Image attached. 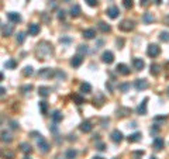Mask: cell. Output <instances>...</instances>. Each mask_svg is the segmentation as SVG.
Instances as JSON below:
<instances>
[{
	"mask_svg": "<svg viewBox=\"0 0 169 159\" xmlns=\"http://www.w3.org/2000/svg\"><path fill=\"white\" fill-rule=\"evenodd\" d=\"M31 89H33V86L31 85H24L23 87H21V92H23V93H27V92H30Z\"/></svg>",
	"mask_w": 169,
	"mask_h": 159,
	"instance_id": "cell-43",
	"label": "cell"
},
{
	"mask_svg": "<svg viewBox=\"0 0 169 159\" xmlns=\"http://www.w3.org/2000/svg\"><path fill=\"white\" fill-rule=\"evenodd\" d=\"M142 21H144L145 24H151V23L154 21L152 13H144V16H142Z\"/></svg>",
	"mask_w": 169,
	"mask_h": 159,
	"instance_id": "cell-26",
	"label": "cell"
},
{
	"mask_svg": "<svg viewBox=\"0 0 169 159\" xmlns=\"http://www.w3.org/2000/svg\"><path fill=\"white\" fill-rule=\"evenodd\" d=\"M65 18V11L63 10H59L58 11V20H63Z\"/></svg>",
	"mask_w": 169,
	"mask_h": 159,
	"instance_id": "cell-48",
	"label": "cell"
},
{
	"mask_svg": "<svg viewBox=\"0 0 169 159\" xmlns=\"http://www.w3.org/2000/svg\"><path fill=\"white\" fill-rule=\"evenodd\" d=\"M55 76L59 79H65L66 78V75L63 73V72H61V70H55Z\"/></svg>",
	"mask_w": 169,
	"mask_h": 159,
	"instance_id": "cell-44",
	"label": "cell"
},
{
	"mask_svg": "<svg viewBox=\"0 0 169 159\" xmlns=\"http://www.w3.org/2000/svg\"><path fill=\"white\" fill-rule=\"evenodd\" d=\"M50 3H48V6H50L51 8H57V6H58V3H57V0H48Z\"/></svg>",
	"mask_w": 169,
	"mask_h": 159,
	"instance_id": "cell-47",
	"label": "cell"
},
{
	"mask_svg": "<svg viewBox=\"0 0 169 159\" xmlns=\"http://www.w3.org/2000/svg\"><path fill=\"white\" fill-rule=\"evenodd\" d=\"M37 144H38V148H40V151L44 152V154H47V152L50 151V144L45 141V138L44 137H40V138L37 139Z\"/></svg>",
	"mask_w": 169,
	"mask_h": 159,
	"instance_id": "cell-4",
	"label": "cell"
},
{
	"mask_svg": "<svg viewBox=\"0 0 169 159\" xmlns=\"http://www.w3.org/2000/svg\"><path fill=\"white\" fill-rule=\"evenodd\" d=\"M128 87H130V83H123V85L119 86V89L121 90V92H127Z\"/></svg>",
	"mask_w": 169,
	"mask_h": 159,
	"instance_id": "cell-42",
	"label": "cell"
},
{
	"mask_svg": "<svg viewBox=\"0 0 169 159\" xmlns=\"http://www.w3.org/2000/svg\"><path fill=\"white\" fill-rule=\"evenodd\" d=\"M72 100H73V102L76 103L78 106H80V104H82V103L85 102V99H83L79 93H73V94H72Z\"/></svg>",
	"mask_w": 169,
	"mask_h": 159,
	"instance_id": "cell-28",
	"label": "cell"
},
{
	"mask_svg": "<svg viewBox=\"0 0 169 159\" xmlns=\"http://www.w3.org/2000/svg\"><path fill=\"white\" fill-rule=\"evenodd\" d=\"M24 159H31V158H28V156H25V158Z\"/></svg>",
	"mask_w": 169,
	"mask_h": 159,
	"instance_id": "cell-57",
	"label": "cell"
},
{
	"mask_svg": "<svg viewBox=\"0 0 169 159\" xmlns=\"http://www.w3.org/2000/svg\"><path fill=\"white\" fill-rule=\"evenodd\" d=\"M25 40V33H18L17 34V42L18 44H23Z\"/></svg>",
	"mask_w": 169,
	"mask_h": 159,
	"instance_id": "cell-38",
	"label": "cell"
},
{
	"mask_svg": "<svg viewBox=\"0 0 169 159\" xmlns=\"http://www.w3.org/2000/svg\"><path fill=\"white\" fill-rule=\"evenodd\" d=\"M155 3H157V4H161V3H162V0H155Z\"/></svg>",
	"mask_w": 169,
	"mask_h": 159,
	"instance_id": "cell-54",
	"label": "cell"
},
{
	"mask_svg": "<svg viewBox=\"0 0 169 159\" xmlns=\"http://www.w3.org/2000/svg\"><path fill=\"white\" fill-rule=\"evenodd\" d=\"M168 93H169V90H168Z\"/></svg>",
	"mask_w": 169,
	"mask_h": 159,
	"instance_id": "cell-58",
	"label": "cell"
},
{
	"mask_svg": "<svg viewBox=\"0 0 169 159\" xmlns=\"http://www.w3.org/2000/svg\"><path fill=\"white\" fill-rule=\"evenodd\" d=\"M7 18L10 20V23H20V21H21V16L18 14V13H16V11H10V13H8Z\"/></svg>",
	"mask_w": 169,
	"mask_h": 159,
	"instance_id": "cell-13",
	"label": "cell"
},
{
	"mask_svg": "<svg viewBox=\"0 0 169 159\" xmlns=\"http://www.w3.org/2000/svg\"><path fill=\"white\" fill-rule=\"evenodd\" d=\"M40 109H41V113L44 115L48 113V103L47 102H40Z\"/></svg>",
	"mask_w": 169,
	"mask_h": 159,
	"instance_id": "cell-34",
	"label": "cell"
},
{
	"mask_svg": "<svg viewBox=\"0 0 169 159\" xmlns=\"http://www.w3.org/2000/svg\"><path fill=\"white\" fill-rule=\"evenodd\" d=\"M132 65H134V68H135L137 70H142L144 69V66H145V63L141 58H134V59H132Z\"/></svg>",
	"mask_w": 169,
	"mask_h": 159,
	"instance_id": "cell-16",
	"label": "cell"
},
{
	"mask_svg": "<svg viewBox=\"0 0 169 159\" xmlns=\"http://www.w3.org/2000/svg\"><path fill=\"white\" fill-rule=\"evenodd\" d=\"M152 145H154V149L161 151L162 148H164V145H165V142H164V139H162V138H159V137H155V138H154Z\"/></svg>",
	"mask_w": 169,
	"mask_h": 159,
	"instance_id": "cell-12",
	"label": "cell"
},
{
	"mask_svg": "<svg viewBox=\"0 0 169 159\" xmlns=\"http://www.w3.org/2000/svg\"><path fill=\"white\" fill-rule=\"evenodd\" d=\"M123 42H124L123 40H117V45H123Z\"/></svg>",
	"mask_w": 169,
	"mask_h": 159,
	"instance_id": "cell-52",
	"label": "cell"
},
{
	"mask_svg": "<svg viewBox=\"0 0 169 159\" xmlns=\"http://www.w3.org/2000/svg\"><path fill=\"white\" fill-rule=\"evenodd\" d=\"M3 158H6V159H14V152L6 151V152L3 154Z\"/></svg>",
	"mask_w": 169,
	"mask_h": 159,
	"instance_id": "cell-39",
	"label": "cell"
},
{
	"mask_svg": "<svg viewBox=\"0 0 169 159\" xmlns=\"http://www.w3.org/2000/svg\"><path fill=\"white\" fill-rule=\"evenodd\" d=\"M147 103H148V99L145 97L144 100H142V103L137 107V113H138L140 115H145V114H147Z\"/></svg>",
	"mask_w": 169,
	"mask_h": 159,
	"instance_id": "cell-11",
	"label": "cell"
},
{
	"mask_svg": "<svg viewBox=\"0 0 169 159\" xmlns=\"http://www.w3.org/2000/svg\"><path fill=\"white\" fill-rule=\"evenodd\" d=\"M51 118H52V121L57 124V122H59V121H62V113L59 110H55L52 114H51Z\"/></svg>",
	"mask_w": 169,
	"mask_h": 159,
	"instance_id": "cell-22",
	"label": "cell"
},
{
	"mask_svg": "<svg viewBox=\"0 0 169 159\" xmlns=\"http://www.w3.org/2000/svg\"><path fill=\"white\" fill-rule=\"evenodd\" d=\"M151 159H157V158H155V156H151Z\"/></svg>",
	"mask_w": 169,
	"mask_h": 159,
	"instance_id": "cell-56",
	"label": "cell"
},
{
	"mask_svg": "<svg viewBox=\"0 0 169 159\" xmlns=\"http://www.w3.org/2000/svg\"><path fill=\"white\" fill-rule=\"evenodd\" d=\"M78 52L80 54V55H82V54H86L87 52V45H79Z\"/></svg>",
	"mask_w": 169,
	"mask_h": 159,
	"instance_id": "cell-40",
	"label": "cell"
},
{
	"mask_svg": "<svg viewBox=\"0 0 169 159\" xmlns=\"http://www.w3.org/2000/svg\"><path fill=\"white\" fill-rule=\"evenodd\" d=\"M141 132H134V134H131V135H128V142H138L141 139Z\"/></svg>",
	"mask_w": 169,
	"mask_h": 159,
	"instance_id": "cell-23",
	"label": "cell"
},
{
	"mask_svg": "<svg viewBox=\"0 0 169 159\" xmlns=\"http://www.w3.org/2000/svg\"><path fill=\"white\" fill-rule=\"evenodd\" d=\"M93 159H103V158H100V156H95Z\"/></svg>",
	"mask_w": 169,
	"mask_h": 159,
	"instance_id": "cell-55",
	"label": "cell"
},
{
	"mask_svg": "<svg viewBox=\"0 0 169 159\" xmlns=\"http://www.w3.org/2000/svg\"><path fill=\"white\" fill-rule=\"evenodd\" d=\"M16 66H17V62L14 59H8V61L4 62V68L6 69H14Z\"/></svg>",
	"mask_w": 169,
	"mask_h": 159,
	"instance_id": "cell-29",
	"label": "cell"
},
{
	"mask_svg": "<svg viewBox=\"0 0 169 159\" xmlns=\"http://www.w3.org/2000/svg\"><path fill=\"white\" fill-rule=\"evenodd\" d=\"M11 135L8 134V132H6V131H2V141H4V142H11Z\"/></svg>",
	"mask_w": 169,
	"mask_h": 159,
	"instance_id": "cell-33",
	"label": "cell"
},
{
	"mask_svg": "<svg viewBox=\"0 0 169 159\" xmlns=\"http://www.w3.org/2000/svg\"><path fill=\"white\" fill-rule=\"evenodd\" d=\"M102 61L104 62V63H113V61H114V55H113V52H110V51H106V52H103V55H102Z\"/></svg>",
	"mask_w": 169,
	"mask_h": 159,
	"instance_id": "cell-8",
	"label": "cell"
},
{
	"mask_svg": "<svg viewBox=\"0 0 169 159\" xmlns=\"http://www.w3.org/2000/svg\"><path fill=\"white\" fill-rule=\"evenodd\" d=\"M75 158H76V151L68 149V151H66V159H75Z\"/></svg>",
	"mask_w": 169,
	"mask_h": 159,
	"instance_id": "cell-36",
	"label": "cell"
},
{
	"mask_svg": "<svg viewBox=\"0 0 169 159\" xmlns=\"http://www.w3.org/2000/svg\"><path fill=\"white\" fill-rule=\"evenodd\" d=\"M20 149H21V152H24V154H30V152H31V145L27 142H21Z\"/></svg>",
	"mask_w": 169,
	"mask_h": 159,
	"instance_id": "cell-30",
	"label": "cell"
},
{
	"mask_svg": "<svg viewBox=\"0 0 169 159\" xmlns=\"http://www.w3.org/2000/svg\"><path fill=\"white\" fill-rule=\"evenodd\" d=\"M107 16L110 17V18H117L119 17V14H120V10H119V7L117 6H112V7H109L107 8Z\"/></svg>",
	"mask_w": 169,
	"mask_h": 159,
	"instance_id": "cell-10",
	"label": "cell"
},
{
	"mask_svg": "<svg viewBox=\"0 0 169 159\" xmlns=\"http://www.w3.org/2000/svg\"><path fill=\"white\" fill-rule=\"evenodd\" d=\"M37 54H38V59H45V55H50V54H52V45L48 44L47 41H42V42H40L37 47Z\"/></svg>",
	"mask_w": 169,
	"mask_h": 159,
	"instance_id": "cell-1",
	"label": "cell"
},
{
	"mask_svg": "<svg viewBox=\"0 0 169 159\" xmlns=\"http://www.w3.org/2000/svg\"><path fill=\"white\" fill-rule=\"evenodd\" d=\"M54 75H55V72L51 69V68H44V69H41L38 72V76L42 79H50V78H52Z\"/></svg>",
	"mask_w": 169,
	"mask_h": 159,
	"instance_id": "cell-5",
	"label": "cell"
},
{
	"mask_svg": "<svg viewBox=\"0 0 169 159\" xmlns=\"http://www.w3.org/2000/svg\"><path fill=\"white\" fill-rule=\"evenodd\" d=\"M69 14L72 17H79L80 16V6H79V4H73L69 10Z\"/></svg>",
	"mask_w": 169,
	"mask_h": 159,
	"instance_id": "cell-19",
	"label": "cell"
},
{
	"mask_svg": "<svg viewBox=\"0 0 169 159\" xmlns=\"http://www.w3.org/2000/svg\"><path fill=\"white\" fill-rule=\"evenodd\" d=\"M119 27H120V30H121V31H124V33H130V31H132V30H134L135 24H134V21L124 20V21H121V24H120Z\"/></svg>",
	"mask_w": 169,
	"mask_h": 159,
	"instance_id": "cell-2",
	"label": "cell"
},
{
	"mask_svg": "<svg viewBox=\"0 0 169 159\" xmlns=\"http://www.w3.org/2000/svg\"><path fill=\"white\" fill-rule=\"evenodd\" d=\"M50 92H51V89H50V87H47V86H41V87L38 89V94H40V96H42V97L50 96Z\"/></svg>",
	"mask_w": 169,
	"mask_h": 159,
	"instance_id": "cell-25",
	"label": "cell"
},
{
	"mask_svg": "<svg viewBox=\"0 0 169 159\" xmlns=\"http://www.w3.org/2000/svg\"><path fill=\"white\" fill-rule=\"evenodd\" d=\"M131 113V110L130 109H125V107H120L119 110H117V115L119 117H125V115H128Z\"/></svg>",
	"mask_w": 169,
	"mask_h": 159,
	"instance_id": "cell-27",
	"label": "cell"
},
{
	"mask_svg": "<svg viewBox=\"0 0 169 159\" xmlns=\"http://www.w3.org/2000/svg\"><path fill=\"white\" fill-rule=\"evenodd\" d=\"M38 33H40V25L35 24V23L28 24V34L30 35H37Z\"/></svg>",
	"mask_w": 169,
	"mask_h": 159,
	"instance_id": "cell-18",
	"label": "cell"
},
{
	"mask_svg": "<svg viewBox=\"0 0 169 159\" xmlns=\"http://www.w3.org/2000/svg\"><path fill=\"white\" fill-rule=\"evenodd\" d=\"M61 42H70V38H61Z\"/></svg>",
	"mask_w": 169,
	"mask_h": 159,
	"instance_id": "cell-51",
	"label": "cell"
},
{
	"mask_svg": "<svg viewBox=\"0 0 169 159\" xmlns=\"http://www.w3.org/2000/svg\"><path fill=\"white\" fill-rule=\"evenodd\" d=\"M96 35V31L93 28H87L83 31V38H86V40H92V38H95Z\"/></svg>",
	"mask_w": 169,
	"mask_h": 159,
	"instance_id": "cell-20",
	"label": "cell"
},
{
	"mask_svg": "<svg viewBox=\"0 0 169 159\" xmlns=\"http://www.w3.org/2000/svg\"><path fill=\"white\" fill-rule=\"evenodd\" d=\"M10 124H11L13 130H18V122H17V121H10Z\"/></svg>",
	"mask_w": 169,
	"mask_h": 159,
	"instance_id": "cell-50",
	"label": "cell"
},
{
	"mask_svg": "<svg viewBox=\"0 0 169 159\" xmlns=\"http://www.w3.org/2000/svg\"><path fill=\"white\" fill-rule=\"evenodd\" d=\"M149 0H140V6H142V7H147V6H149Z\"/></svg>",
	"mask_w": 169,
	"mask_h": 159,
	"instance_id": "cell-49",
	"label": "cell"
},
{
	"mask_svg": "<svg viewBox=\"0 0 169 159\" xmlns=\"http://www.w3.org/2000/svg\"><path fill=\"white\" fill-rule=\"evenodd\" d=\"M93 102H95V106H96V103H97V107H100L104 103V96L102 93H97V97L93 99Z\"/></svg>",
	"mask_w": 169,
	"mask_h": 159,
	"instance_id": "cell-31",
	"label": "cell"
},
{
	"mask_svg": "<svg viewBox=\"0 0 169 159\" xmlns=\"http://www.w3.org/2000/svg\"><path fill=\"white\" fill-rule=\"evenodd\" d=\"M123 4L125 8H131L132 7V0H123Z\"/></svg>",
	"mask_w": 169,
	"mask_h": 159,
	"instance_id": "cell-41",
	"label": "cell"
},
{
	"mask_svg": "<svg viewBox=\"0 0 169 159\" xmlns=\"http://www.w3.org/2000/svg\"><path fill=\"white\" fill-rule=\"evenodd\" d=\"M159 40L164 41V42H169V33L168 31H162L161 35H159Z\"/></svg>",
	"mask_w": 169,
	"mask_h": 159,
	"instance_id": "cell-35",
	"label": "cell"
},
{
	"mask_svg": "<svg viewBox=\"0 0 169 159\" xmlns=\"http://www.w3.org/2000/svg\"><path fill=\"white\" fill-rule=\"evenodd\" d=\"M85 2H86V3L89 4V6H92V7H95V6H97V3H99L97 0H85Z\"/></svg>",
	"mask_w": 169,
	"mask_h": 159,
	"instance_id": "cell-46",
	"label": "cell"
},
{
	"mask_svg": "<svg viewBox=\"0 0 169 159\" xmlns=\"http://www.w3.org/2000/svg\"><path fill=\"white\" fill-rule=\"evenodd\" d=\"M159 72H161V66L158 65V63H152L151 65V75L157 76V75H159Z\"/></svg>",
	"mask_w": 169,
	"mask_h": 159,
	"instance_id": "cell-32",
	"label": "cell"
},
{
	"mask_svg": "<svg viewBox=\"0 0 169 159\" xmlns=\"http://www.w3.org/2000/svg\"><path fill=\"white\" fill-rule=\"evenodd\" d=\"M80 92H82V93H85V94H89V93H90V92H92L90 83H87V82L82 83V85H80Z\"/></svg>",
	"mask_w": 169,
	"mask_h": 159,
	"instance_id": "cell-24",
	"label": "cell"
},
{
	"mask_svg": "<svg viewBox=\"0 0 169 159\" xmlns=\"http://www.w3.org/2000/svg\"><path fill=\"white\" fill-rule=\"evenodd\" d=\"M33 68H31V66H25L24 68V70H23V75H24V76H31V75H33Z\"/></svg>",
	"mask_w": 169,
	"mask_h": 159,
	"instance_id": "cell-37",
	"label": "cell"
},
{
	"mask_svg": "<svg viewBox=\"0 0 169 159\" xmlns=\"http://www.w3.org/2000/svg\"><path fill=\"white\" fill-rule=\"evenodd\" d=\"M115 70H117L119 73L124 75V76L130 75V68H128L127 65H124V63H119V65H117V68H115Z\"/></svg>",
	"mask_w": 169,
	"mask_h": 159,
	"instance_id": "cell-14",
	"label": "cell"
},
{
	"mask_svg": "<svg viewBox=\"0 0 169 159\" xmlns=\"http://www.w3.org/2000/svg\"><path fill=\"white\" fill-rule=\"evenodd\" d=\"M134 86H135V89L138 90V92H142V90H145L148 87V82L145 80V79H137V80L134 82Z\"/></svg>",
	"mask_w": 169,
	"mask_h": 159,
	"instance_id": "cell-6",
	"label": "cell"
},
{
	"mask_svg": "<svg viewBox=\"0 0 169 159\" xmlns=\"http://www.w3.org/2000/svg\"><path fill=\"white\" fill-rule=\"evenodd\" d=\"M13 33V24H3L2 25V34L3 37H8Z\"/></svg>",
	"mask_w": 169,
	"mask_h": 159,
	"instance_id": "cell-15",
	"label": "cell"
},
{
	"mask_svg": "<svg viewBox=\"0 0 169 159\" xmlns=\"http://www.w3.org/2000/svg\"><path fill=\"white\" fill-rule=\"evenodd\" d=\"M97 25H99V28L102 33H110V31H112V27H110L107 23H104V21H99Z\"/></svg>",
	"mask_w": 169,
	"mask_h": 159,
	"instance_id": "cell-21",
	"label": "cell"
},
{
	"mask_svg": "<svg viewBox=\"0 0 169 159\" xmlns=\"http://www.w3.org/2000/svg\"><path fill=\"white\" fill-rule=\"evenodd\" d=\"M165 23H166V24L169 25V16H168V17H166V18H165Z\"/></svg>",
	"mask_w": 169,
	"mask_h": 159,
	"instance_id": "cell-53",
	"label": "cell"
},
{
	"mask_svg": "<svg viewBox=\"0 0 169 159\" xmlns=\"http://www.w3.org/2000/svg\"><path fill=\"white\" fill-rule=\"evenodd\" d=\"M147 54H148V57L155 58V57H158V55L161 54V48H159L157 44H149L148 49H147Z\"/></svg>",
	"mask_w": 169,
	"mask_h": 159,
	"instance_id": "cell-3",
	"label": "cell"
},
{
	"mask_svg": "<svg viewBox=\"0 0 169 159\" xmlns=\"http://www.w3.org/2000/svg\"><path fill=\"white\" fill-rule=\"evenodd\" d=\"M79 128H80V131H82V132H90L93 127H92V122L86 120V121H83L82 124L79 125Z\"/></svg>",
	"mask_w": 169,
	"mask_h": 159,
	"instance_id": "cell-17",
	"label": "cell"
},
{
	"mask_svg": "<svg viewBox=\"0 0 169 159\" xmlns=\"http://www.w3.org/2000/svg\"><path fill=\"white\" fill-rule=\"evenodd\" d=\"M82 62H83V57L80 54H78V55H75V57L70 59V65L73 66V68H79V66L82 65Z\"/></svg>",
	"mask_w": 169,
	"mask_h": 159,
	"instance_id": "cell-9",
	"label": "cell"
},
{
	"mask_svg": "<svg viewBox=\"0 0 169 159\" xmlns=\"http://www.w3.org/2000/svg\"><path fill=\"white\" fill-rule=\"evenodd\" d=\"M110 138H112V141L114 144H120L121 141H123V134H121V131L114 130L112 132V135H110Z\"/></svg>",
	"mask_w": 169,
	"mask_h": 159,
	"instance_id": "cell-7",
	"label": "cell"
},
{
	"mask_svg": "<svg viewBox=\"0 0 169 159\" xmlns=\"http://www.w3.org/2000/svg\"><path fill=\"white\" fill-rule=\"evenodd\" d=\"M96 148H97L99 151H104V149H106V145H104L103 142H97L96 144Z\"/></svg>",
	"mask_w": 169,
	"mask_h": 159,
	"instance_id": "cell-45",
	"label": "cell"
}]
</instances>
